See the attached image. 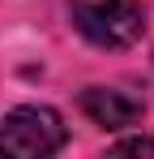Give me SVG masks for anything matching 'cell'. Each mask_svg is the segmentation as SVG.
Instances as JSON below:
<instances>
[{"mask_svg":"<svg viewBox=\"0 0 154 159\" xmlns=\"http://www.w3.org/2000/svg\"><path fill=\"white\" fill-rule=\"evenodd\" d=\"M64 142H69V129L56 107L22 103L0 116V155L9 159H47L64 151Z\"/></svg>","mask_w":154,"mask_h":159,"instance_id":"6da1fadb","label":"cell"},{"mask_svg":"<svg viewBox=\"0 0 154 159\" xmlns=\"http://www.w3.org/2000/svg\"><path fill=\"white\" fill-rule=\"evenodd\" d=\"M69 17L94 48H133L146 34L141 0H69Z\"/></svg>","mask_w":154,"mask_h":159,"instance_id":"7a4b0ae2","label":"cell"},{"mask_svg":"<svg viewBox=\"0 0 154 159\" xmlns=\"http://www.w3.org/2000/svg\"><path fill=\"white\" fill-rule=\"evenodd\" d=\"M81 112L103 129H128L146 116V99L133 90H120V86H90L81 95Z\"/></svg>","mask_w":154,"mask_h":159,"instance_id":"3957f363","label":"cell"},{"mask_svg":"<svg viewBox=\"0 0 154 159\" xmlns=\"http://www.w3.org/2000/svg\"><path fill=\"white\" fill-rule=\"evenodd\" d=\"M116 155H154V138H124L111 146Z\"/></svg>","mask_w":154,"mask_h":159,"instance_id":"277c9868","label":"cell"}]
</instances>
